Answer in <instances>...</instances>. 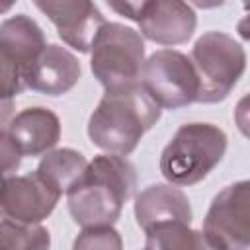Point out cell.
<instances>
[{"label": "cell", "mask_w": 250, "mask_h": 250, "mask_svg": "<svg viewBox=\"0 0 250 250\" xmlns=\"http://www.w3.org/2000/svg\"><path fill=\"white\" fill-rule=\"evenodd\" d=\"M139 82L148 96L166 109H178L193 104L199 88L191 61L184 53L172 49L152 53L143 62Z\"/></svg>", "instance_id": "obj_6"}, {"label": "cell", "mask_w": 250, "mask_h": 250, "mask_svg": "<svg viewBox=\"0 0 250 250\" xmlns=\"http://www.w3.org/2000/svg\"><path fill=\"white\" fill-rule=\"evenodd\" d=\"M92 72L105 90L137 84L145 62V43L139 31L123 23L105 21L92 45Z\"/></svg>", "instance_id": "obj_5"}, {"label": "cell", "mask_w": 250, "mask_h": 250, "mask_svg": "<svg viewBox=\"0 0 250 250\" xmlns=\"http://www.w3.org/2000/svg\"><path fill=\"white\" fill-rule=\"evenodd\" d=\"M86 166L88 160L80 152L72 148H57L45 152L35 172L61 193H66V189L84 174Z\"/></svg>", "instance_id": "obj_15"}, {"label": "cell", "mask_w": 250, "mask_h": 250, "mask_svg": "<svg viewBox=\"0 0 250 250\" xmlns=\"http://www.w3.org/2000/svg\"><path fill=\"white\" fill-rule=\"evenodd\" d=\"M51 246V236L39 223L0 221V248L10 250H43Z\"/></svg>", "instance_id": "obj_17"}, {"label": "cell", "mask_w": 250, "mask_h": 250, "mask_svg": "<svg viewBox=\"0 0 250 250\" xmlns=\"http://www.w3.org/2000/svg\"><path fill=\"white\" fill-rule=\"evenodd\" d=\"M21 66L0 51V98H14L23 90Z\"/></svg>", "instance_id": "obj_19"}, {"label": "cell", "mask_w": 250, "mask_h": 250, "mask_svg": "<svg viewBox=\"0 0 250 250\" xmlns=\"http://www.w3.org/2000/svg\"><path fill=\"white\" fill-rule=\"evenodd\" d=\"M53 21L61 39L80 53H88L98 29L105 23L92 0H33Z\"/></svg>", "instance_id": "obj_9"}, {"label": "cell", "mask_w": 250, "mask_h": 250, "mask_svg": "<svg viewBox=\"0 0 250 250\" xmlns=\"http://www.w3.org/2000/svg\"><path fill=\"white\" fill-rule=\"evenodd\" d=\"M137 23L148 41L180 45L193 35L197 18L186 0H150Z\"/></svg>", "instance_id": "obj_11"}, {"label": "cell", "mask_w": 250, "mask_h": 250, "mask_svg": "<svg viewBox=\"0 0 250 250\" xmlns=\"http://www.w3.org/2000/svg\"><path fill=\"white\" fill-rule=\"evenodd\" d=\"M137 174L121 154H100L66 189L68 211L80 227L113 225L123 203L135 195Z\"/></svg>", "instance_id": "obj_1"}, {"label": "cell", "mask_w": 250, "mask_h": 250, "mask_svg": "<svg viewBox=\"0 0 250 250\" xmlns=\"http://www.w3.org/2000/svg\"><path fill=\"white\" fill-rule=\"evenodd\" d=\"M123 246L119 232L111 225H100V227H82V232L74 240V248L78 250H92V248H104V250H119Z\"/></svg>", "instance_id": "obj_18"}, {"label": "cell", "mask_w": 250, "mask_h": 250, "mask_svg": "<svg viewBox=\"0 0 250 250\" xmlns=\"http://www.w3.org/2000/svg\"><path fill=\"white\" fill-rule=\"evenodd\" d=\"M197 8H203V10H209V8H217V6H223L225 0H191Z\"/></svg>", "instance_id": "obj_23"}, {"label": "cell", "mask_w": 250, "mask_h": 250, "mask_svg": "<svg viewBox=\"0 0 250 250\" xmlns=\"http://www.w3.org/2000/svg\"><path fill=\"white\" fill-rule=\"evenodd\" d=\"M21 150L8 131H0V174L8 176L21 164Z\"/></svg>", "instance_id": "obj_20"}, {"label": "cell", "mask_w": 250, "mask_h": 250, "mask_svg": "<svg viewBox=\"0 0 250 250\" xmlns=\"http://www.w3.org/2000/svg\"><path fill=\"white\" fill-rule=\"evenodd\" d=\"M45 45L41 27L25 14H18L0 23V51L14 59L21 68Z\"/></svg>", "instance_id": "obj_14"}, {"label": "cell", "mask_w": 250, "mask_h": 250, "mask_svg": "<svg viewBox=\"0 0 250 250\" xmlns=\"http://www.w3.org/2000/svg\"><path fill=\"white\" fill-rule=\"evenodd\" d=\"M62 193L37 172L4 180L0 193V217L20 223H41L47 219Z\"/></svg>", "instance_id": "obj_8"}, {"label": "cell", "mask_w": 250, "mask_h": 250, "mask_svg": "<svg viewBox=\"0 0 250 250\" xmlns=\"http://www.w3.org/2000/svg\"><path fill=\"white\" fill-rule=\"evenodd\" d=\"M227 135L211 123H186L160 154V172L174 186L201 182L225 156Z\"/></svg>", "instance_id": "obj_3"}, {"label": "cell", "mask_w": 250, "mask_h": 250, "mask_svg": "<svg viewBox=\"0 0 250 250\" xmlns=\"http://www.w3.org/2000/svg\"><path fill=\"white\" fill-rule=\"evenodd\" d=\"M135 217L143 230L168 221L191 223V205L188 195L174 184H154L137 195Z\"/></svg>", "instance_id": "obj_12"}, {"label": "cell", "mask_w": 250, "mask_h": 250, "mask_svg": "<svg viewBox=\"0 0 250 250\" xmlns=\"http://www.w3.org/2000/svg\"><path fill=\"white\" fill-rule=\"evenodd\" d=\"M14 4H16V0H0V14L8 12V10H10Z\"/></svg>", "instance_id": "obj_24"}, {"label": "cell", "mask_w": 250, "mask_h": 250, "mask_svg": "<svg viewBox=\"0 0 250 250\" xmlns=\"http://www.w3.org/2000/svg\"><path fill=\"white\" fill-rule=\"evenodd\" d=\"M197 74V98L201 104L223 102L246 70L244 47L223 31L203 33L189 57Z\"/></svg>", "instance_id": "obj_4"}, {"label": "cell", "mask_w": 250, "mask_h": 250, "mask_svg": "<svg viewBox=\"0 0 250 250\" xmlns=\"http://www.w3.org/2000/svg\"><path fill=\"white\" fill-rule=\"evenodd\" d=\"M146 240L145 246L148 250H189V248H203L201 232L189 229V223L168 221L158 223L145 229Z\"/></svg>", "instance_id": "obj_16"}, {"label": "cell", "mask_w": 250, "mask_h": 250, "mask_svg": "<svg viewBox=\"0 0 250 250\" xmlns=\"http://www.w3.org/2000/svg\"><path fill=\"white\" fill-rule=\"evenodd\" d=\"M14 113V98H0V131L10 123Z\"/></svg>", "instance_id": "obj_22"}, {"label": "cell", "mask_w": 250, "mask_h": 250, "mask_svg": "<svg viewBox=\"0 0 250 250\" xmlns=\"http://www.w3.org/2000/svg\"><path fill=\"white\" fill-rule=\"evenodd\" d=\"M23 84L47 96H62L80 80L78 59L61 45H45L23 68Z\"/></svg>", "instance_id": "obj_10"}, {"label": "cell", "mask_w": 250, "mask_h": 250, "mask_svg": "<svg viewBox=\"0 0 250 250\" xmlns=\"http://www.w3.org/2000/svg\"><path fill=\"white\" fill-rule=\"evenodd\" d=\"M201 236L207 248L246 250L250 246V182L230 184L215 195Z\"/></svg>", "instance_id": "obj_7"}, {"label": "cell", "mask_w": 250, "mask_h": 250, "mask_svg": "<svg viewBox=\"0 0 250 250\" xmlns=\"http://www.w3.org/2000/svg\"><path fill=\"white\" fill-rule=\"evenodd\" d=\"M2 188H4V176L0 174V193H2Z\"/></svg>", "instance_id": "obj_25"}, {"label": "cell", "mask_w": 250, "mask_h": 250, "mask_svg": "<svg viewBox=\"0 0 250 250\" xmlns=\"http://www.w3.org/2000/svg\"><path fill=\"white\" fill-rule=\"evenodd\" d=\"M148 2L150 0H107L109 8L115 14L127 18V20H133V21H139V18L145 12Z\"/></svg>", "instance_id": "obj_21"}, {"label": "cell", "mask_w": 250, "mask_h": 250, "mask_svg": "<svg viewBox=\"0 0 250 250\" xmlns=\"http://www.w3.org/2000/svg\"><path fill=\"white\" fill-rule=\"evenodd\" d=\"M158 119L160 105L148 96L141 82H137L105 90L98 107L90 115L88 135L102 150L127 156Z\"/></svg>", "instance_id": "obj_2"}, {"label": "cell", "mask_w": 250, "mask_h": 250, "mask_svg": "<svg viewBox=\"0 0 250 250\" xmlns=\"http://www.w3.org/2000/svg\"><path fill=\"white\" fill-rule=\"evenodd\" d=\"M8 133L21 154L39 156L51 150L61 139V121L47 107H27L8 123Z\"/></svg>", "instance_id": "obj_13"}]
</instances>
